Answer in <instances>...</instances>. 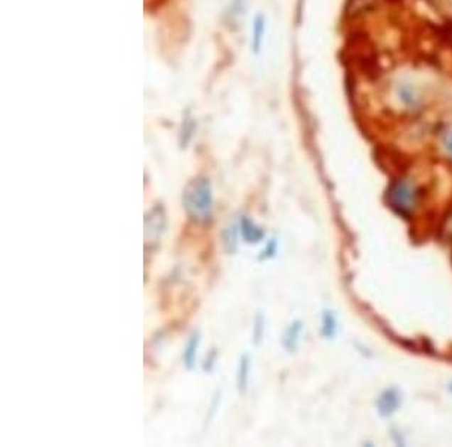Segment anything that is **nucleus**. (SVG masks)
<instances>
[{
	"mask_svg": "<svg viewBox=\"0 0 452 447\" xmlns=\"http://www.w3.org/2000/svg\"><path fill=\"white\" fill-rule=\"evenodd\" d=\"M183 207L195 223H210L212 219V187L208 178L198 176L188 183L183 193Z\"/></svg>",
	"mask_w": 452,
	"mask_h": 447,
	"instance_id": "1",
	"label": "nucleus"
},
{
	"mask_svg": "<svg viewBox=\"0 0 452 447\" xmlns=\"http://www.w3.org/2000/svg\"><path fill=\"white\" fill-rule=\"evenodd\" d=\"M386 200L398 215L401 217H411L414 210L418 208L421 200V190L418 185L411 183L410 180H395L387 187Z\"/></svg>",
	"mask_w": 452,
	"mask_h": 447,
	"instance_id": "2",
	"label": "nucleus"
},
{
	"mask_svg": "<svg viewBox=\"0 0 452 447\" xmlns=\"http://www.w3.org/2000/svg\"><path fill=\"white\" fill-rule=\"evenodd\" d=\"M394 98L403 110L416 113L425 104V95L421 86L411 79H399L394 83Z\"/></svg>",
	"mask_w": 452,
	"mask_h": 447,
	"instance_id": "3",
	"label": "nucleus"
},
{
	"mask_svg": "<svg viewBox=\"0 0 452 447\" xmlns=\"http://www.w3.org/2000/svg\"><path fill=\"white\" fill-rule=\"evenodd\" d=\"M166 226L165 212H163L161 207H156L146 214L145 219V235L146 241H157L161 235L163 229Z\"/></svg>",
	"mask_w": 452,
	"mask_h": 447,
	"instance_id": "4",
	"label": "nucleus"
},
{
	"mask_svg": "<svg viewBox=\"0 0 452 447\" xmlns=\"http://www.w3.org/2000/svg\"><path fill=\"white\" fill-rule=\"evenodd\" d=\"M401 405V393L398 389H386L377 399V410L382 417H391Z\"/></svg>",
	"mask_w": 452,
	"mask_h": 447,
	"instance_id": "5",
	"label": "nucleus"
},
{
	"mask_svg": "<svg viewBox=\"0 0 452 447\" xmlns=\"http://www.w3.org/2000/svg\"><path fill=\"white\" fill-rule=\"evenodd\" d=\"M238 231H240L242 238L247 242V244H257V242H261L264 237H266L262 227L254 223L246 215H243L240 222H238Z\"/></svg>",
	"mask_w": 452,
	"mask_h": 447,
	"instance_id": "6",
	"label": "nucleus"
},
{
	"mask_svg": "<svg viewBox=\"0 0 452 447\" xmlns=\"http://www.w3.org/2000/svg\"><path fill=\"white\" fill-rule=\"evenodd\" d=\"M301 333H303V323L301 321H294L290 325L286 327V330L284 331L282 336V347L288 351V352H294L298 345H300V339H301Z\"/></svg>",
	"mask_w": 452,
	"mask_h": 447,
	"instance_id": "7",
	"label": "nucleus"
},
{
	"mask_svg": "<svg viewBox=\"0 0 452 447\" xmlns=\"http://www.w3.org/2000/svg\"><path fill=\"white\" fill-rule=\"evenodd\" d=\"M200 345V335L199 331H193L188 338L184 351H183V363L185 366V369L192 370L196 366V357H198V350Z\"/></svg>",
	"mask_w": 452,
	"mask_h": 447,
	"instance_id": "8",
	"label": "nucleus"
},
{
	"mask_svg": "<svg viewBox=\"0 0 452 447\" xmlns=\"http://www.w3.org/2000/svg\"><path fill=\"white\" fill-rule=\"evenodd\" d=\"M249 377H250V357L247 354H243L240 357V362H238V367H237V389L242 394L246 393L247 390Z\"/></svg>",
	"mask_w": 452,
	"mask_h": 447,
	"instance_id": "9",
	"label": "nucleus"
},
{
	"mask_svg": "<svg viewBox=\"0 0 452 447\" xmlns=\"http://www.w3.org/2000/svg\"><path fill=\"white\" fill-rule=\"evenodd\" d=\"M338 333V319L332 311H324L321 315V335L324 339H333Z\"/></svg>",
	"mask_w": 452,
	"mask_h": 447,
	"instance_id": "10",
	"label": "nucleus"
},
{
	"mask_svg": "<svg viewBox=\"0 0 452 447\" xmlns=\"http://www.w3.org/2000/svg\"><path fill=\"white\" fill-rule=\"evenodd\" d=\"M264 35H266V20H264L262 16H258L254 20L252 28V48L255 53H258L261 50V45L264 43Z\"/></svg>",
	"mask_w": 452,
	"mask_h": 447,
	"instance_id": "11",
	"label": "nucleus"
},
{
	"mask_svg": "<svg viewBox=\"0 0 452 447\" xmlns=\"http://www.w3.org/2000/svg\"><path fill=\"white\" fill-rule=\"evenodd\" d=\"M238 234H240V231H238V226H228L225 227V231L222 234V241H223V247L225 250L228 252L230 254L234 253L237 250V246H238Z\"/></svg>",
	"mask_w": 452,
	"mask_h": 447,
	"instance_id": "12",
	"label": "nucleus"
},
{
	"mask_svg": "<svg viewBox=\"0 0 452 447\" xmlns=\"http://www.w3.org/2000/svg\"><path fill=\"white\" fill-rule=\"evenodd\" d=\"M264 331H266V316H264L262 312H258L255 315L254 330H252V340L255 345H259L262 342Z\"/></svg>",
	"mask_w": 452,
	"mask_h": 447,
	"instance_id": "13",
	"label": "nucleus"
},
{
	"mask_svg": "<svg viewBox=\"0 0 452 447\" xmlns=\"http://www.w3.org/2000/svg\"><path fill=\"white\" fill-rule=\"evenodd\" d=\"M276 252H278V241H276V238H271L266 247L262 249V252L259 253V261H267V259H271Z\"/></svg>",
	"mask_w": 452,
	"mask_h": 447,
	"instance_id": "14",
	"label": "nucleus"
},
{
	"mask_svg": "<svg viewBox=\"0 0 452 447\" xmlns=\"http://www.w3.org/2000/svg\"><path fill=\"white\" fill-rule=\"evenodd\" d=\"M216 360H217V350L215 348L210 352V355L207 357L205 362H204V370H205V372H211L212 367L216 366Z\"/></svg>",
	"mask_w": 452,
	"mask_h": 447,
	"instance_id": "15",
	"label": "nucleus"
},
{
	"mask_svg": "<svg viewBox=\"0 0 452 447\" xmlns=\"http://www.w3.org/2000/svg\"><path fill=\"white\" fill-rule=\"evenodd\" d=\"M443 146H445V151H446V154L452 158V131L446 136V139H445V144H443Z\"/></svg>",
	"mask_w": 452,
	"mask_h": 447,
	"instance_id": "16",
	"label": "nucleus"
},
{
	"mask_svg": "<svg viewBox=\"0 0 452 447\" xmlns=\"http://www.w3.org/2000/svg\"><path fill=\"white\" fill-rule=\"evenodd\" d=\"M449 390H451V393H452V382L449 384Z\"/></svg>",
	"mask_w": 452,
	"mask_h": 447,
	"instance_id": "17",
	"label": "nucleus"
}]
</instances>
